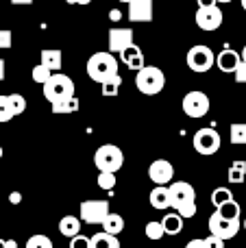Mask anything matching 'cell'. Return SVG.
<instances>
[{"label":"cell","instance_id":"d590c367","mask_svg":"<svg viewBox=\"0 0 246 248\" xmlns=\"http://www.w3.org/2000/svg\"><path fill=\"white\" fill-rule=\"evenodd\" d=\"M70 248H90V237L81 235V233L70 237Z\"/></svg>","mask_w":246,"mask_h":248},{"label":"cell","instance_id":"1f68e13d","mask_svg":"<svg viewBox=\"0 0 246 248\" xmlns=\"http://www.w3.org/2000/svg\"><path fill=\"white\" fill-rule=\"evenodd\" d=\"M13 116V109H11V103H9V96H0V124L9 122Z\"/></svg>","mask_w":246,"mask_h":248},{"label":"cell","instance_id":"ab89813d","mask_svg":"<svg viewBox=\"0 0 246 248\" xmlns=\"http://www.w3.org/2000/svg\"><path fill=\"white\" fill-rule=\"evenodd\" d=\"M9 201H11V205H17V202H22V194L20 192H11Z\"/></svg>","mask_w":246,"mask_h":248},{"label":"cell","instance_id":"4316f807","mask_svg":"<svg viewBox=\"0 0 246 248\" xmlns=\"http://www.w3.org/2000/svg\"><path fill=\"white\" fill-rule=\"evenodd\" d=\"M229 201H233V194H231V189L229 187H216L212 192V202H214V207H222L225 202H229Z\"/></svg>","mask_w":246,"mask_h":248},{"label":"cell","instance_id":"8fae6325","mask_svg":"<svg viewBox=\"0 0 246 248\" xmlns=\"http://www.w3.org/2000/svg\"><path fill=\"white\" fill-rule=\"evenodd\" d=\"M222 11H220V7L218 4H212V7H199L196 9V16H194V20H196V26H199L200 31H218L222 26Z\"/></svg>","mask_w":246,"mask_h":248},{"label":"cell","instance_id":"f5cc1de1","mask_svg":"<svg viewBox=\"0 0 246 248\" xmlns=\"http://www.w3.org/2000/svg\"><path fill=\"white\" fill-rule=\"evenodd\" d=\"M0 248H4V242H0Z\"/></svg>","mask_w":246,"mask_h":248},{"label":"cell","instance_id":"f1b7e54d","mask_svg":"<svg viewBox=\"0 0 246 248\" xmlns=\"http://www.w3.org/2000/svg\"><path fill=\"white\" fill-rule=\"evenodd\" d=\"M24 248H55L52 246V240L48 235H31L29 240H26V244H24Z\"/></svg>","mask_w":246,"mask_h":248},{"label":"cell","instance_id":"ee69618b","mask_svg":"<svg viewBox=\"0 0 246 248\" xmlns=\"http://www.w3.org/2000/svg\"><path fill=\"white\" fill-rule=\"evenodd\" d=\"M4 68H7V65H4V59H0V81L4 78Z\"/></svg>","mask_w":246,"mask_h":248},{"label":"cell","instance_id":"83f0119b","mask_svg":"<svg viewBox=\"0 0 246 248\" xmlns=\"http://www.w3.org/2000/svg\"><path fill=\"white\" fill-rule=\"evenodd\" d=\"M229 137H231V144L244 146L246 144V124H231Z\"/></svg>","mask_w":246,"mask_h":248},{"label":"cell","instance_id":"816d5d0a","mask_svg":"<svg viewBox=\"0 0 246 248\" xmlns=\"http://www.w3.org/2000/svg\"><path fill=\"white\" fill-rule=\"evenodd\" d=\"M118 2H131V0H118Z\"/></svg>","mask_w":246,"mask_h":248},{"label":"cell","instance_id":"9c48e42d","mask_svg":"<svg viewBox=\"0 0 246 248\" xmlns=\"http://www.w3.org/2000/svg\"><path fill=\"white\" fill-rule=\"evenodd\" d=\"M109 214V202L107 201H83L78 207V218L81 222L87 224H100Z\"/></svg>","mask_w":246,"mask_h":248},{"label":"cell","instance_id":"d6a6232c","mask_svg":"<svg viewBox=\"0 0 246 248\" xmlns=\"http://www.w3.org/2000/svg\"><path fill=\"white\" fill-rule=\"evenodd\" d=\"M9 103H11L13 116H20V113L26 111V98L20 94H9Z\"/></svg>","mask_w":246,"mask_h":248},{"label":"cell","instance_id":"7bdbcfd3","mask_svg":"<svg viewBox=\"0 0 246 248\" xmlns=\"http://www.w3.org/2000/svg\"><path fill=\"white\" fill-rule=\"evenodd\" d=\"M11 4H33V0H11Z\"/></svg>","mask_w":246,"mask_h":248},{"label":"cell","instance_id":"bcb514c9","mask_svg":"<svg viewBox=\"0 0 246 248\" xmlns=\"http://www.w3.org/2000/svg\"><path fill=\"white\" fill-rule=\"evenodd\" d=\"M240 59H242V61H246V46L242 48V52H240Z\"/></svg>","mask_w":246,"mask_h":248},{"label":"cell","instance_id":"f35d334b","mask_svg":"<svg viewBox=\"0 0 246 248\" xmlns=\"http://www.w3.org/2000/svg\"><path fill=\"white\" fill-rule=\"evenodd\" d=\"M185 248H207L205 246V240H200V237H196V240H190L187 242Z\"/></svg>","mask_w":246,"mask_h":248},{"label":"cell","instance_id":"8d00e7d4","mask_svg":"<svg viewBox=\"0 0 246 248\" xmlns=\"http://www.w3.org/2000/svg\"><path fill=\"white\" fill-rule=\"evenodd\" d=\"M203 240H205V246H207V248H225V240L212 235V233H209L207 237H203Z\"/></svg>","mask_w":246,"mask_h":248},{"label":"cell","instance_id":"603a6c76","mask_svg":"<svg viewBox=\"0 0 246 248\" xmlns=\"http://www.w3.org/2000/svg\"><path fill=\"white\" fill-rule=\"evenodd\" d=\"M74 111H78V98L77 96L59 100V103H52V113H74Z\"/></svg>","mask_w":246,"mask_h":248},{"label":"cell","instance_id":"cb8c5ba5","mask_svg":"<svg viewBox=\"0 0 246 248\" xmlns=\"http://www.w3.org/2000/svg\"><path fill=\"white\" fill-rule=\"evenodd\" d=\"M244 179H246V161L238 159V161H233V166L229 170V183H244Z\"/></svg>","mask_w":246,"mask_h":248},{"label":"cell","instance_id":"5bb4252c","mask_svg":"<svg viewBox=\"0 0 246 248\" xmlns=\"http://www.w3.org/2000/svg\"><path fill=\"white\" fill-rule=\"evenodd\" d=\"M129 20L135 22V24H139V22H153V0H131Z\"/></svg>","mask_w":246,"mask_h":248},{"label":"cell","instance_id":"484cf974","mask_svg":"<svg viewBox=\"0 0 246 248\" xmlns=\"http://www.w3.org/2000/svg\"><path fill=\"white\" fill-rule=\"evenodd\" d=\"M218 214L222 216V218H227V220H240V205L235 201H229V202H225L222 207H218Z\"/></svg>","mask_w":246,"mask_h":248},{"label":"cell","instance_id":"60d3db41","mask_svg":"<svg viewBox=\"0 0 246 248\" xmlns=\"http://www.w3.org/2000/svg\"><path fill=\"white\" fill-rule=\"evenodd\" d=\"M199 2V7H212V4H216V0H196Z\"/></svg>","mask_w":246,"mask_h":248},{"label":"cell","instance_id":"f6af8a7d","mask_svg":"<svg viewBox=\"0 0 246 248\" xmlns=\"http://www.w3.org/2000/svg\"><path fill=\"white\" fill-rule=\"evenodd\" d=\"M4 248H17L15 240H7V242H4Z\"/></svg>","mask_w":246,"mask_h":248},{"label":"cell","instance_id":"74e56055","mask_svg":"<svg viewBox=\"0 0 246 248\" xmlns=\"http://www.w3.org/2000/svg\"><path fill=\"white\" fill-rule=\"evenodd\" d=\"M233 77H235V81L238 83H246V61H240V65L235 68Z\"/></svg>","mask_w":246,"mask_h":248},{"label":"cell","instance_id":"e0dca14e","mask_svg":"<svg viewBox=\"0 0 246 248\" xmlns=\"http://www.w3.org/2000/svg\"><path fill=\"white\" fill-rule=\"evenodd\" d=\"M39 57H42V65H44V68H48L50 72H59L61 65H63L61 50H57V48H44Z\"/></svg>","mask_w":246,"mask_h":248},{"label":"cell","instance_id":"277c9868","mask_svg":"<svg viewBox=\"0 0 246 248\" xmlns=\"http://www.w3.org/2000/svg\"><path fill=\"white\" fill-rule=\"evenodd\" d=\"M44 96H46L48 103H59V100H65V98H72L74 96V83L70 77L61 72H55L50 74L46 83H44Z\"/></svg>","mask_w":246,"mask_h":248},{"label":"cell","instance_id":"c3c4849f","mask_svg":"<svg viewBox=\"0 0 246 248\" xmlns=\"http://www.w3.org/2000/svg\"><path fill=\"white\" fill-rule=\"evenodd\" d=\"M242 9H244V11H246V0H242Z\"/></svg>","mask_w":246,"mask_h":248},{"label":"cell","instance_id":"836d02e7","mask_svg":"<svg viewBox=\"0 0 246 248\" xmlns=\"http://www.w3.org/2000/svg\"><path fill=\"white\" fill-rule=\"evenodd\" d=\"M50 74H55V72H50L48 68H44V65L39 63V65H35V68H33V74H31V77H33V81H35V83L44 85V83H46L48 78H50Z\"/></svg>","mask_w":246,"mask_h":248},{"label":"cell","instance_id":"4dcf8cb0","mask_svg":"<svg viewBox=\"0 0 246 248\" xmlns=\"http://www.w3.org/2000/svg\"><path fill=\"white\" fill-rule=\"evenodd\" d=\"M98 187L105 192H111L116 187V174L113 172H100L98 174Z\"/></svg>","mask_w":246,"mask_h":248},{"label":"cell","instance_id":"7c38bea8","mask_svg":"<svg viewBox=\"0 0 246 248\" xmlns=\"http://www.w3.org/2000/svg\"><path fill=\"white\" fill-rule=\"evenodd\" d=\"M148 176L155 185H168L174 179V168L168 159H157L148 166Z\"/></svg>","mask_w":246,"mask_h":248},{"label":"cell","instance_id":"2e32d148","mask_svg":"<svg viewBox=\"0 0 246 248\" xmlns=\"http://www.w3.org/2000/svg\"><path fill=\"white\" fill-rule=\"evenodd\" d=\"M240 52H235L233 48H225L220 55L216 57V65L222 72H235V68L240 65Z\"/></svg>","mask_w":246,"mask_h":248},{"label":"cell","instance_id":"9a60e30c","mask_svg":"<svg viewBox=\"0 0 246 248\" xmlns=\"http://www.w3.org/2000/svg\"><path fill=\"white\" fill-rule=\"evenodd\" d=\"M120 61L126 65L129 70H133V72H138V70H142L144 65V55H142V48L135 46V44H131V46H126L124 50L120 52Z\"/></svg>","mask_w":246,"mask_h":248},{"label":"cell","instance_id":"52a82bcc","mask_svg":"<svg viewBox=\"0 0 246 248\" xmlns=\"http://www.w3.org/2000/svg\"><path fill=\"white\" fill-rule=\"evenodd\" d=\"M181 107H183V113H185L187 118L199 120V118H205L209 113L212 103H209V96L205 94V92L194 90V92H187V94L183 96Z\"/></svg>","mask_w":246,"mask_h":248},{"label":"cell","instance_id":"f907efd6","mask_svg":"<svg viewBox=\"0 0 246 248\" xmlns=\"http://www.w3.org/2000/svg\"><path fill=\"white\" fill-rule=\"evenodd\" d=\"M0 159H2V146H0Z\"/></svg>","mask_w":246,"mask_h":248},{"label":"cell","instance_id":"30bf717a","mask_svg":"<svg viewBox=\"0 0 246 248\" xmlns=\"http://www.w3.org/2000/svg\"><path fill=\"white\" fill-rule=\"evenodd\" d=\"M240 229H242V220H227V218H222L218 211L212 214V218H209V233L225 242L238 235Z\"/></svg>","mask_w":246,"mask_h":248},{"label":"cell","instance_id":"ffe728a7","mask_svg":"<svg viewBox=\"0 0 246 248\" xmlns=\"http://www.w3.org/2000/svg\"><path fill=\"white\" fill-rule=\"evenodd\" d=\"M100 227H103V231L109 233V235H120V233L124 231V218H122L120 214H111V211H109L107 218L100 222Z\"/></svg>","mask_w":246,"mask_h":248},{"label":"cell","instance_id":"e575fe53","mask_svg":"<svg viewBox=\"0 0 246 248\" xmlns=\"http://www.w3.org/2000/svg\"><path fill=\"white\" fill-rule=\"evenodd\" d=\"M13 46V33L9 29H0V50H9Z\"/></svg>","mask_w":246,"mask_h":248},{"label":"cell","instance_id":"4fadbf2b","mask_svg":"<svg viewBox=\"0 0 246 248\" xmlns=\"http://www.w3.org/2000/svg\"><path fill=\"white\" fill-rule=\"evenodd\" d=\"M107 39H109V52H111V55H120L126 46L133 44V31L131 29H111Z\"/></svg>","mask_w":246,"mask_h":248},{"label":"cell","instance_id":"ba28073f","mask_svg":"<svg viewBox=\"0 0 246 248\" xmlns=\"http://www.w3.org/2000/svg\"><path fill=\"white\" fill-rule=\"evenodd\" d=\"M192 144H194V150L199 155H216L218 150H220V133L216 131V128H199V131L194 133V140H192Z\"/></svg>","mask_w":246,"mask_h":248},{"label":"cell","instance_id":"8992f818","mask_svg":"<svg viewBox=\"0 0 246 248\" xmlns=\"http://www.w3.org/2000/svg\"><path fill=\"white\" fill-rule=\"evenodd\" d=\"M185 63L192 72H209L216 63V55L212 52L209 46H203V44H196L187 50L185 55Z\"/></svg>","mask_w":246,"mask_h":248},{"label":"cell","instance_id":"d4e9b609","mask_svg":"<svg viewBox=\"0 0 246 248\" xmlns=\"http://www.w3.org/2000/svg\"><path fill=\"white\" fill-rule=\"evenodd\" d=\"M120 85H122V77H120V74H116V77H111L109 81L100 83V94H103V96H118Z\"/></svg>","mask_w":246,"mask_h":248},{"label":"cell","instance_id":"681fc988","mask_svg":"<svg viewBox=\"0 0 246 248\" xmlns=\"http://www.w3.org/2000/svg\"><path fill=\"white\" fill-rule=\"evenodd\" d=\"M216 2H231V0H216Z\"/></svg>","mask_w":246,"mask_h":248},{"label":"cell","instance_id":"7a4b0ae2","mask_svg":"<svg viewBox=\"0 0 246 248\" xmlns=\"http://www.w3.org/2000/svg\"><path fill=\"white\" fill-rule=\"evenodd\" d=\"M118 74V59L111 52H96L87 61V77L96 83H105Z\"/></svg>","mask_w":246,"mask_h":248},{"label":"cell","instance_id":"7402d4cb","mask_svg":"<svg viewBox=\"0 0 246 248\" xmlns=\"http://www.w3.org/2000/svg\"><path fill=\"white\" fill-rule=\"evenodd\" d=\"M161 227H164L166 235H179L183 231V218L179 214H166L161 220Z\"/></svg>","mask_w":246,"mask_h":248},{"label":"cell","instance_id":"d6986e66","mask_svg":"<svg viewBox=\"0 0 246 248\" xmlns=\"http://www.w3.org/2000/svg\"><path fill=\"white\" fill-rule=\"evenodd\" d=\"M59 233L63 237H74L81 233V218H77V216H63V218L59 220Z\"/></svg>","mask_w":246,"mask_h":248},{"label":"cell","instance_id":"5b68a950","mask_svg":"<svg viewBox=\"0 0 246 248\" xmlns=\"http://www.w3.org/2000/svg\"><path fill=\"white\" fill-rule=\"evenodd\" d=\"M94 163L100 172H113V174H116V172L124 166V153L113 144H105L96 150Z\"/></svg>","mask_w":246,"mask_h":248},{"label":"cell","instance_id":"b9f144b4","mask_svg":"<svg viewBox=\"0 0 246 248\" xmlns=\"http://www.w3.org/2000/svg\"><path fill=\"white\" fill-rule=\"evenodd\" d=\"M68 4H90L92 0H65Z\"/></svg>","mask_w":246,"mask_h":248},{"label":"cell","instance_id":"6da1fadb","mask_svg":"<svg viewBox=\"0 0 246 248\" xmlns=\"http://www.w3.org/2000/svg\"><path fill=\"white\" fill-rule=\"evenodd\" d=\"M170 192V207L181 218H194L196 216V192L187 181H177L168 185Z\"/></svg>","mask_w":246,"mask_h":248},{"label":"cell","instance_id":"7dc6e473","mask_svg":"<svg viewBox=\"0 0 246 248\" xmlns=\"http://www.w3.org/2000/svg\"><path fill=\"white\" fill-rule=\"evenodd\" d=\"M242 227H244V231H246V218L242 220Z\"/></svg>","mask_w":246,"mask_h":248},{"label":"cell","instance_id":"3957f363","mask_svg":"<svg viewBox=\"0 0 246 248\" xmlns=\"http://www.w3.org/2000/svg\"><path fill=\"white\" fill-rule=\"evenodd\" d=\"M135 87L144 96H157L166 87V74L157 65H144L135 72Z\"/></svg>","mask_w":246,"mask_h":248},{"label":"cell","instance_id":"44dd1931","mask_svg":"<svg viewBox=\"0 0 246 248\" xmlns=\"http://www.w3.org/2000/svg\"><path fill=\"white\" fill-rule=\"evenodd\" d=\"M90 248H120L118 235H109V233L100 231L90 237Z\"/></svg>","mask_w":246,"mask_h":248},{"label":"cell","instance_id":"f546056e","mask_svg":"<svg viewBox=\"0 0 246 248\" xmlns=\"http://www.w3.org/2000/svg\"><path fill=\"white\" fill-rule=\"evenodd\" d=\"M144 231H146V237H148V240H153V242H159L161 237L166 235V233H164V227H161V222H155V220H153V222H148Z\"/></svg>","mask_w":246,"mask_h":248},{"label":"cell","instance_id":"ac0fdd59","mask_svg":"<svg viewBox=\"0 0 246 248\" xmlns=\"http://www.w3.org/2000/svg\"><path fill=\"white\" fill-rule=\"evenodd\" d=\"M148 201H151V205L155 207V209H159V211L168 209V207H170V192H168V185H155V189L151 192Z\"/></svg>","mask_w":246,"mask_h":248}]
</instances>
